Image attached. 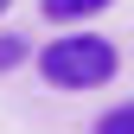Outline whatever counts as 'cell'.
<instances>
[{
  "instance_id": "6da1fadb",
  "label": "cell",
  "mask_w": 134,
  "mask_h": 134,
  "mask_svg": "<svg viewBox=\"0 0 134 134\" xmlns=\"http://www.w3.org/2000/svg\"><path fill=\"white\" fill-rule=\"evenodd\" d=\"M115 70H121V58H115V45L96 38V32H64L58 45L38 51V77L51 83V90H96V83H109Z\"/></svg>"
},
{
  "instance_id": "7a4b0ae2",
  "label": "cell",
  "mask_w": 134,
  "mask_h": 134,
  "mask_svg": "<svg viewBox=\"0 0 134 134\" xmlns=\"http://www.w3.org/2000/svg\"><path fill=\"white\" fill-rule=\"evenodd\" d=\"M109 0H45V13L51 19H90V13H102Z\"/></svg>"
},
{
  "instance_id": "3957f363",
  "label": "cell",
  "mask_w": 134,
  "mask_h": 134,
  "mask_svg": "<svg viewBox=\"0 0 134 134\" xmlns=\"http://www.w3.org/2000/svg\"><path fill=\"white\" fill-rule=\"evenodd\" d=\"M96 134H134V102H121V109H109L102 121H96Z\"/></svg>"
},
{
  "instance_id": "277c9868",
  "label": "cell",
  "mask_w": 134,
  "mask_h": 134,
  "mask_svg": "<svg viewBox=\"0 0 134 134\" xmlns=\"http://www.w3.org/2000/svg\"><path fill=\"white\" fill-rule=\"evenodd\" d=\"M26 58V38H0V70H7V64H19Z\"/></svg>"
},
{
  "instance_id": "5b68a950",
  "label": "cell",
  "mask_w": 134,
  "mask_h": 134,
  "mask_svg": "<svg viewBox=\"0 0 134 134\" xmlns=\"http://www.w3.org/2000/svg\"><path fill=\"white\" fill-rule=\"evenodd\" d=\"M7 7H13V0H0V13H7Z\"/></svg>"
}]
</instances>
